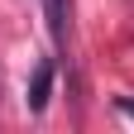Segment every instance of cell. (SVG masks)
Segmentation results:
<instances>
[{"label": "cell", "mask_w": 134, "mask_h": 134, "mask_svg": "<svg viewBox=\"0 0 134 134\" xmlns=\"http://www.w3.org/2000/svg\"><path fill=\"white\" fill-rule=\"evenodd\" d=\"M115 110H120V115H129V120H134V100H129V96H120V100H115Z\"/></svg>", "instance_id": "3"}, {"label": "cell", "mask_w": 134, "mask_h": 134, "mask_svg": "<svg viewBox=\"0 0 134 134\" xmlns=\"http://www.w3.org/2000/svg\"><path fill=\"white\" fill-rule=\"evenodd\" d=\"M48 91H53V62H38V67H34V77H29V96H24L34 115L48 105Z\"/></svg>", "instance_id": "1"}, {"label": "cell", "mask_w": 134, "mask_h": 134, "mask_svg": "<svg viewBox=\"0 0 134 134\" xmlns=\"http://www.w3.org/2000/svg\"><path fill=\"white\" fill-rule=\"evenodd\" d=\"M43 14H48V34H53V43L62 48V43H67V0H43Z\"/></svg>", "instance_id": "2"}]
</instances>
